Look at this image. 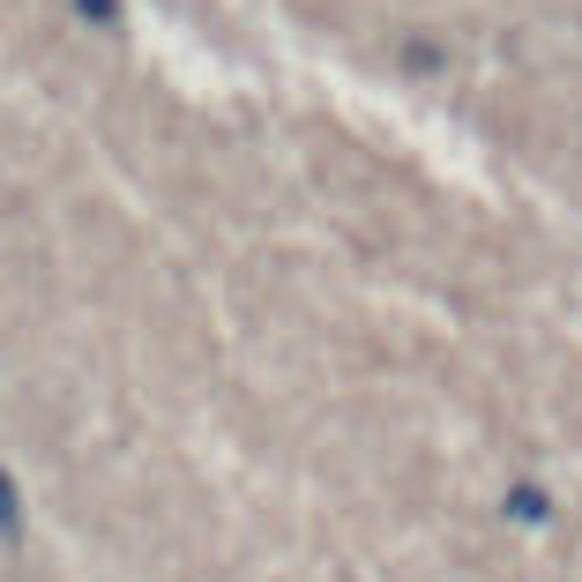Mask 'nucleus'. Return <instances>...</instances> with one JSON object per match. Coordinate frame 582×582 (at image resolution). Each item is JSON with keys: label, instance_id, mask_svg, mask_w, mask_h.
<instances>
[{"label": "nucleus", "instance_id": "nucleus-1", "mask_svg": "<svg viewBox=\"0 0 582 582\" xmlns=\"http://www.w3.org/2000/svg\"><path fill=\"white\" fill-rule=\"evenodd\" d=\"M15 531V500H8V486H0V538Z\"/></svg>", "mask_w": 582, "mask_h": 582}]
</instances>
